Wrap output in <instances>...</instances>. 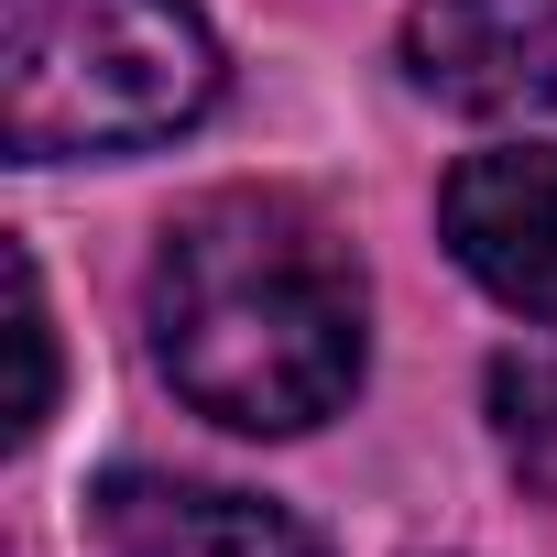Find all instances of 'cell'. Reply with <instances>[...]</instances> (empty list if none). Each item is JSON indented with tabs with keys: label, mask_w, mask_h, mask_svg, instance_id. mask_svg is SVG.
<instances>
[{
	"label": "cell",
	"mask_w": 557,
	"mask_h": 557,
	"mask_svg": "<svg viewBox=\"0 0 557 557\" xmlns=\"http://www.w3.org/2000/svg\"><path fill=\"white\" fill-rule=\"evenodd\" d=\"M143 318L164 383L240 437H307L361 383V262L285 186L197 197L153 251Z\"/></svg>",
	"instance_id": "cell-1"
},
{
	"label": "cell",
	"mask_w": 557,
	"mask_h": 557,
	"mask_svg": "<svg viewBox=\"0 0 557 557\" xmlns=\"http://www.w3.org/2000/svg\"><path fill=\"white\" fill-rule=\"evenodd\" d=\"M219 99L197 0H0V143L23 164L175 143Z\"/></svg>",
	"instance_id": "cell-2"
},
{
	"label": "cell",
	"mask_w": 557,
	"mask_h": 557,
	"mask_svg": "<svg viewBox=\"0 0 557 557\" xmlns=\"http://www.w3.org/2000/svg\"><path fill=\"white\" fill-rule=\"evenodd\" d=\"M405 66L470 121H535L557 110V0H416Z\"/></svg>",
	"instance_id": "cell-3"
},
{
	"label": "cell",
	"mask_w": 557,
	"mask_h": 557,
	"mask_svg": "<svg viewBox=\"0 0 557 557\" xmlns=\"http://www.w3.org/2000/svg\"><path fill=\"white\" fill-rule=\"evenodd\" d=\"M437 230L481 296H503L513 318H557V153L546 143L470 153L437 186Z\"/></svg>",
	"instance_id": "cell-4"
},
{
	"label": "cell",
	"mask_w": 557,
	"mask_h": 557,
	"mask_svg": "<svg viewBox=\"0 0 557 557\" xmlns=\"http://www.w3.org/2000/svg\"><path fill=\"white\" fill-rule=\"evenodd\" d=\"M99 546L110 557H318L296 513L219 481H164V470H121L99 492Z\"/></svg>",
	"instance_id": "cell-5"
},
{
	"label": "cell",
	"mask_w": 557,
	"mask_h": 557,
	"mask_svg": "<svg viewBox=\"0 0 557 557\" xmlns=\"http://www.w3.org/2000/svg\"><path fill=\"white\" fill-rule=\"evenodd\" d=\"M492 437H503V459L557 503V350L492 361Z\"/></svg>",
	"instance_id": "cell-6"
},
{
	"label": "cell",
	"mask_w": 557,
	"mask_h": 557,
	"mask_svg": "<svg viewBox=\"0 0 557 557\" xmlns=\"http://www.w3.org/2000/svg\"><path fill=\"white\" fill-rule=\"evenodd\" d=\"M12 350H23L12 437H45V416H55V329H45V273H34V251H12Z\"/></svg>",
	"instance_id": "cell-7"
}]
</instances>
